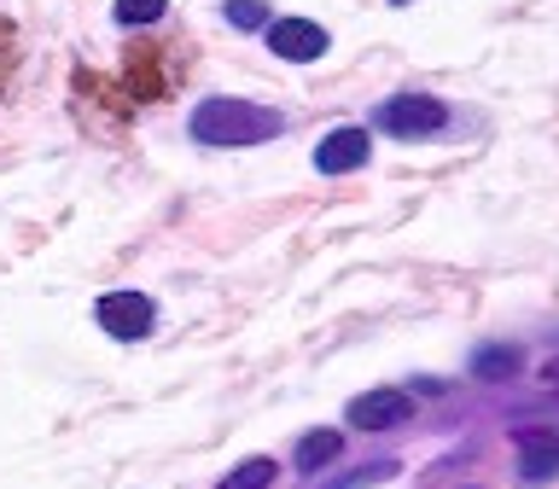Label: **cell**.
I'll use <instances>...</instances> for the list:
<instances>
[{
  "label": "cell",
  "instance_id": "6da1fadb",
  "mask_svg": "<svg viewBox=\"0 0 559 489\" xmlns=\"http://www.w3.org/2000/svg\"><path fill=\"white\" fill-rule=\"evenodd\" d=\"M286 129V111L274 105H257V99H227V94H210L192 105L187 117V134L199 146H262Z\"/></svg>",
  "mask_w": 559,
  "mask_h": 489
},
{
  "label": "cell",
  "instance_id": "7a4b0ae2",
  "mask_svg": "<svg viewBox=\"0 0 559 489\" xmlns=\"http://www.w3.org/2000/svg\"><path fill=\"white\" fill-rule=\"evenodd\" d=\"M449 122V105L431 99V94H391L373 111V129L391 134V140H426Z\"/></svg>",
  "mask_w": 559,
  "mask_h": 489
},
{
  "label": "cell",
  "instance_id": "3957f363",
  "mask_svg": "<svg viewBox=\"0 0 559 489\" xmlns=\"http://www.w3.org/2000/svg\"><path fill=\"white\" fill-rule=\"evenodd\" d=\"M94 321L111 332L117 344H140L157 326V303H152L146 291H105L99 303H94Z\"/></svg>",
  "mask_w": 559,
  "mask_h": 489
},
{
  "label": "cell",
  "instance_id": "277c9868",
  "mask_svg": "<svg viewBox=\"0 0 559 489\" xmlns=\"http://www.w3.org/2000/svg\"><path fill=\"white\" fill-rule=\"evenodd\" d=\"M344 419L356 431H391V426H402V419H414V396L396 391V384H384V391H361V396H349Z\"/></svg>",
  "mask_w": 559,
  "mask_h": 489
},
{
  "label": "cell",
  "instance_id": "5b68a950",
  "mask_svg": "<svg viewBox=\"0 0 559 489\" xmlns=\"http://www.w3.org/2000/svg\"><path fill=\"white\" fill-rule=\"evenodd\" d=\"M519 478L531 489L559 478V431H548V426H524L519 431Z\"/></svg>",
  "mask_w": 559,
  "mask_h": 489
},
{
  "label": "cell",
  "instance_id": "8992f818",
  "mask_svg": "<svg viewBox=\"0 0 559 489\" xmlns=\"http://www.w3.org/2000/svg\"><path fill=\"white\" fill-rule=\"evenodd\" d=\"M269 47L280 52V59H292V64H314L332 41H326L321 24H309V17H274V24H269Z\"/></svg>",
  "mask_w": 559,
  "mask_h": 489
},
{
  "label": "cell",
  "instance_id": "52a82bcc",
  "mask_svg": "<svg viewBox=\"0 0 559 489\" xmlns=\"http://www.w3.org/2000/svg\"><path fill=\"white\" fill-rule=\"evenodd\" d=\"M367 157H373L367 129H332L321 146H314V169H321V175H349V169H361Z\"/></svg>",
  "mask_w": 559,
  "mask_h": 489
},
{
  "label": "cell",
  "instance_id": "ba28073f",
  "mask_svg": "<svg viewBox=\"0 0 559 489\" xmlns=\"http://www.w3.org/2000/svg\"><path fill=\"white\" fill-rule=\"evenodd\" d=\"M344 454V437L321 426V431H304L297 437V449H292V472H304V478H314V472H326L332 461Z\"/></svg>",
  "mask_w": 559,
  "mask_h": 489
},
{
  "label": "cell",
  "instance_id": "9c48e42d",
  "mask_svg": "<svg viewBox=\"0 0 559 489\" xmlns=\"http://www.w3.org/2000/svg\"><path fill=\"white\" fill-rule=\"evenodd\" d=\"M274 478H280V466L269 461V454H257V461H245V466L227 472L216 489H274Z\"/></svg>",
  "mask_w": 559,
  "mask_h": 489
},
{
  "label": "cell",
  "instance_id": "30bf717a",
  "mask_svg": "<svg viewBox=\"0 0 559 489\" xmlns=\"http://www.w3.org/2000/svg\"><path fill=\"white\" fill-rule=\"evenodd\" d=\"M519 367H524V356H519V349H507V344H489V349L472 356V373H478V379H513Z\"/></svg>",
  "mask_w": 559,
  "mask_h": 489
},
{
  "label": "cell",
  "instance_id": "8fae6325",
  "mask_svg": "<svg viewBox=\"0 0 559 489\" xmlns=\"http://www.w3.org/2000/svg\"><path fill=\"white\" fill-rule=\"evenodd\" d=\"M222 17L234 29H269V7H262V0H227Z\"/></svg>",
  "mask_w": 559,
  "mask_h": 489
},
{
  "label": "cell",
  "instance_id": "7c38bea8",
  "mask_svg": "<svg viewBox=\"0 0 559 489\" xmlns=\"http://www.w3.org/2000/svg\"><path fill=\"white\" fill-rule=\"evenodd\" d=\"M157 17H164V0H117V24H122V29L157 24Z\"/></svg>",
  "mask_w": 559,
  "mask_h": 489
},
{
  "label": "cell",
  "instance_id": "4fadbf2b",
  "mask_svg": "<svg viewBox=\"0 0 559 489\" xmlns=\"http://www.w3.org/2000/svg\"><path fill=\"white\" fill-rule=\"evenodd\" d=\"M391 7H408V0H391Z\"/></svg>",
  "mask_w": 559,
  "mask_h": 489
}]
</instances>
